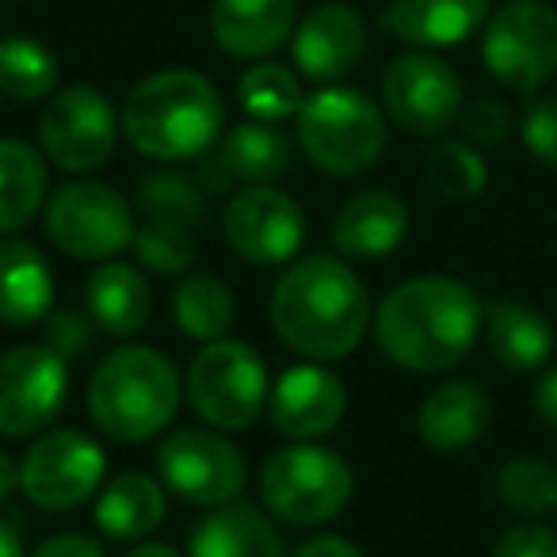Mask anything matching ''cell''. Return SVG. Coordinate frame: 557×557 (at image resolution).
<instances>
[{"label": "cell", "instance_id": "cell-1", "mask_svg": "<svg viewBox=\"0 0 557 557\" xmlns=\"http://www.w3.org/2000/svg\"><path fill=\"white\" fill-rule=\"evenodd\" d=\"M485 329V310L466 283L450 275L405 278L382 298L374 336L386 359L417 374L458 367Z\"/></svg>", "mask_w": 557, "mask_h": 557}, {"label": "cell", "instance_id": "cell-2", "mask_svg": "<svg viewBox=\"0 0 557 557\" xmlns=\"http://www.w3.org/2000/svg\"><path fill=\"white\" fill-rule=\"evenodd\" d=\"M271 325L290 351L329 363L359 348L371 325V298L341 256H306L271 290Z\"/></svg>", "mask_w": 557, "mask_h": 557}, {"label": "cell", "instance_id": "cell-3", "mask_svg": "<svg viewBox=\"0 0 557 557\" xmlns=\"http://www.w3.org/2000/svg\"><path fill=\"white\" fill-rule=\"evenodd\" d=\"M225 108L218 88L195 70H164L131 88L123 134L141 157L191 161L218 141Z\"/></svg>", "mask_w": 557, "mask_h": 557}, {"label": "cell", "instance_id": "cell-4", "mask_svg": "<svg viewBox=\"0 0 557 557\" xmlns=\"http://www.w3.org/2000/svg\"><path fill=\"white\" fill-rule=\"evenodd\" d=\"M180 409V374L169 356L146 344L115 348L88 382V417L108 440L146 443Z\"/></svg>", "mask_w": 557, "mask_h": 557}, {"label": "cell", "instance_id": "cell-5", "mask_svg": "<svg viewBox=\"0 0 557 557\" xmlns=\"http://www.w3.org/2000/svg\"><path fill=\"white\" fill-rule=\"evenodd\" d=\"M295 119L302 153L325 176H363L386 149V115L359 88H318Z\"/></svg>", "mask_w": 557, "mask_h": 557}, {"label": "cell", "instance_id": "cell-6", "mask_svg": "<svg viewBox=\"0 0 557 557\" xmlns=\"http://www.w3.org/2000/svg\"><path fill=\"white\" fill-rule=\"evenodd\" d=\"M356 493L351 466L336 450L295 443L263 462L260 500L275 519L290 527H321L348 508Z\"/></svg>", "mask_w": 557, "mask_h": 557}, {"label": "cell", "instance_id": "cell-7", "mask_svg": "<svg viewBox=\"0 0 557 557\" xmlns=\"http://www.w3.org/2000/svg\"><path fill=\"white\" fill-rule=\"evenodd\" d=\"M268 367L245 341H214L187 367V397L202 424L240 432L268 409Z\"/></svg>", "mask_w": 557, "mask_h": 557}, {"label": "cell", "instance_id": "cell-8", "mask_svg": "<svg viewBox=\"0 0 557 557\" xmlns=\"http://www.w3.org/2000/svg\"><path fill=\"white\" fill-rule=\"evenodd\" d=\"M202 222H207L202 187L176 172H153L138 184L134 252L157 275H180L191 268Z\"/></svg>", "mask_w": 557, "mask_h": 557}, {"label": "cell", "instance_id": "cell-9", "mask_svg": "<svg viewBox=\"0 0 557 557\" xmlns=\"http://www.w3.org/2000/svg\"><path fill=\"white\" fill-rule=\"evenodd\" d=\"M42 230L73 260H111L134 245V210L115 187L100 180H73L58 187L42 210Z\"/></svg>", "mask_w": 557, "mask_h": 557}, {"label": "cell", "instance_id": "cell-10", "mask_svg": "<svg viewBox=\"0 0 557 557\" xmlns=\"http://www.w3.org/2000/svg\"><path fill=\"white\" fill-rule=\"evenodd\" d=\"M485 70L511 92H539L557 73V12L542 0H516L485 27Z\"/></svg>", "mask_w": 557, "mask_h": 557}, {"label": "cell", "instance_id": "cell-11", "mask_svg": "<svg viewBox=\"0 0 557 557\" xmlns=\"http://www.w3.org/2000/svg\"><path fill=\"white\" fill-rule=\"evenodd\" d=\"M108 478V455L77 428H54L27 447L20 462V488L42 511H73L92 500Z\"/></svg>", "mask_w": 557, "mask_h": 557}, {"label": "cell", "instance_id": "cell-12", "mask_svg": "<svg viewBox=\"0 0 557 557\" xmlns=\"http://www.w3.org/2000/svg\"><path fill=\"white\" fill-rule=\"evenodd\" d=\"M164 488L195 508H222L245 488V458L210 428H180L157 450Z\"/></svg>", "mask_w": 557, "mask_h": 557}, {"label": "cell", "instance_id": "cell-13", "mask_svg": "<svg viewBox=\"0 0 557 557\" xmlns=\"http://www.w3.org/2000/svg\"><path fill=\"white\" fill-rule=\"evenodd\" d=\"M39 138L50 164L62 172H96L119 141V119L100 88L73 85L50 96L39 119Z\"/></svg>", "mask_w": 557, "mask_h": 557}, {"label": "cell", "instance_id": "cell-14", "mask_svg": "<svg viewBox=\"0 0 557 557\" xmlns=\"http://www.w3.org/2000/svg\"><path fill=\"white\" fill-rule=\"evenodd\" d=\"M382 103L401 131L440 138L462 115V81L435 54H401L382 73Z\"/></svg>", "mask_w": 557, "mask_h": 557}, {"label": "cell", "instance_id": "cell-15", "mask_svg": "<svg viewBox=\"0 0 557 557\" xmlns=\"http://www.w3.org/2000/svg\"><path fill=\"white\" fill-rule=\"evenodd\" d=\"M70 389V363L47 344H24L0 356V435L24 440L58 420Z\"/></svg>", "mask_w": 557, "mask_h": 557}, {"label": "cell", "instance_id": "cell-16", "mask_svg": "<svg viewBox=\"0 0 557 557\" xmlns=\"http://www.w3.org/2000/svg\"><path fill=\"white\" fill-rule=\"evenodd\" d=\"M230 248L256 268H278L298 256L306 240V214L287 191L275 184H252L233 195L222 214Z\"/></svg>", "mask_w": 557, "mask_h": 557}, {"label": "cell", "instance_id": "cell-17", "mask_svg": "<svg viewBox=\"0 0 557 557\" xmlns=\"http://www.w3.org/2000/svg\"><path fill=\"white\" fill-rule=\"evenodd\" d=\"M348 409V389L333 371L318 363L290 367L275 379L268 394V412L278 435L287 440H321V435L336 432Z\"/></svg>", "mask_w": 557, "mask_h": 557}, {"label": "cell", "instance_id": "cell-18", "mask_svg": "<svg viewBox=\"0 0 557 557\" xmlns=\"http://www.w3.org/2000/svg\"><path fill=\"white\" fill-rule=\"evenodd\" d=\"M367 50V24L351 4H321L313 9L302 24L295 27V42L290 54L302 77L318 81V85H333V81L348 77Z\"/></svg>", "mask_w": 557, "mask_h": 557}, {"label": "cell", "instance_id": "cell-19", "mask_svg": "<svg viewBox=\"0 0 557 557\" xmlns=\"http://www.w3.org/2000/svg\"><path fill=\"white\" fill-rule=\"evenodd\" d=\"M295 0H214L210 35L230 58H268L295 35Z\"/></svg>", "mask_w": 557, "mask_h": 557}, {"label": "cell", "instance_id": "cell-20", "mask_svg": "<svg viewBox=\"0 0 557 557\" xmlns=\"http://www.w3.org/2000/svg\"><path fill=\"white\" fill-rule=\"evenodd\" d=\"M409 233V207L389 191H363L341 207L333 222V245L351 260H382Z\"/></svg>", "mask_w": 557, "mask_h": 557}, {"label": "cell", "instance_id": "cell-21", "mask_svg": "<svg viewBox=\"0 0 557 557\" xmlns=\"http://www.w3.org/2000/svg\"><path fill=\"white\" fill-rule=\"evenodd\" d=\"M493 420V401L478 382H443L420 401L417 432L432 450H462L481 440Z\"/></svg>", "mask_w": 557, "mask_h": 557}, {"label": "cell", "instance_id": "cell-22", "mask_svg": "<svg viewBox=\"0 0 557 557\" xmlns=\"http://www.w3.org/2000/svg\"><path fill=\"white\" fill-rule=\"evenodd\" d=\"M488 16V0H389L382 27L412 47H455Z\"/></svg>", "mask_w": 557, "mask_h": 557}, {"label": "cell", "instance_id": "cell-23", "mask_svg": "<svg viewBox=\"0 0 557 557\" xmlns=\"http://www.w3.org/2000/svg\"><path fill=\"white\" fill-rule=\"evenodd\" d=\"M54 310V275L27 240H0V321L27 329Z\"/></svg>", "mask_w": 557, "mask_h": 557}, {"label": "cell", "instance_id": "cell-24", "mask_svg": "<svg viewBox=\"0 0 557 557\" xmlns=\"http://www.w3.org/2000/svg\"><path fill=\"white\" fill-rule=\"evenodd\" d=\"M85 306L103 333L134 336L146 329L153 295L138 268L123 260H103L85 283Z\"/></svg>", "mask_w": 557, "mask_h": 557}, {"label": "cell", "instance_id": "cell-25", "mask_svg": "<svg viewBox=\"0 0 557 557\" xmlns=\"http://www.w3.org/2000/svg\"><path fill=\"white\" fill-rule=\"evenodd\" d=\"M191 557H287V549L260 508L222 504L191 531Z\"/></svg>", "mask_w": 557, "mask_h": 557}, {"label": "cell", "instance_id": "cell-26", "mask_svg": "<svg viewBox=\"0 0 557 557\" xmlns=\"http://www.w3.org/2000/svg\"><path fill=\"white\" fill-rule=\"evenodd\" d=\"M485 341L500 367L531 374L554 351V329L539 310L523 302H493L485 310Z\"/></svg>", "mask_w": 557, "mask_h": 557}, {"label": "cell", "instance_id": "cell-27", "mask_svg": "<svg viewBox=\"0 0 557 557\" xmlns=\"http://www.w3.org/2000/svg\"><path fill=\"white\" fill-rule=\"evenodd\" d=\"M164 488L149 473H119L96 500V527L115 542H141L164 523Z\"/></svg>", "mask_w": 557, "mask_h": 557}, {"label": "cell", "instance_id": "cell-28", "mask_svg": "<svg viewBox=\"0 0 557 557\" xmlns=\"http://www.w3.org/2000/svg\"><path fill=\"white\" fill-rule=\"evenodd\" d=\"M47 161L20 138H0V233H16L47 202Z\"/></svg>", "mask_w": 557, "mask_h": 557}, {"label": "cell", "instance_id": "cell-29", "mask_svg": "<svg viewBox=\"0 0 557 557\" xmlns=\"http://www.w3.org/2000/svg\"><path fill=\"white\" fill-rule=\"evenodd\" d=\"M233 295L218 275H187L176 290H172V321L184 336L199 344L225 341L233 329Z\"/></svg>", "mask_w": 557, "mask_h": 557}, {"label": "cell", "instance_id": "cell-30", "mask_svg": "<svg viewBox=\"0 0 557 557\" xmlns=\"http://www.w3.org/2000/svg\"><path fill=\"white\" fill-rule=\"evenodd\" d=\"M222 161L233 180L248 184H275L278 176L290 172V141L271 123H240L225 134Z\"/></svg>", "mask_w": 557, "mask_h": 557}, {"label": "cell", "instance_id": "cell-31", "mask_svg": "<svg viewBox=\"0 0 557 557\" xmlns=\"http://www.w3.org/2000/svg\"><path fill=\"white\" fill-rule=\"evenodd\" d=\"M58 88V58L39 39H4L0 42V92L9 100L35 103L54 96Z\"/></svg>", "mask_w": 557, "mask_h": 557}, {"label": "cell", "instance_id": "cell-32", "mask_svg": "<svg viewBox=\"0 0 557 557\" xmlns=\"http://www.w3.org/2000/svg\"><path fill=\"white\" fill-rule=\"evenodd\" d=\"M237 100L252 123H283L302 111V85L278 62H260L237 81Z\"/></svg>", "mask_w": 557, "mask_h": 557}, {"label": "cell", "instance_id": "cell-33", "mask_svg": "<svg viewBox=\"0 0 557 557\" xmlns=\"http://www.w3.org/2000/svg\"><path fill=\"white\" fill-rule=\"evenodd\" d=\"M496 493L519 516H546L557 508V470L534 455L508 458L496 473Z\"/></svg>", "mask_w": 557, "mask_h": 557}, {"label": "cell", "instance_id": "cell-34", "mask_svg": "<svg viewBox=\"0 0 557 557\" xmlns=\"http://www.w3.org/2000/svg\"><path fill=\"white\" fill-rule=\"evenodd\" d=\"M424 176L432 184V191H440L443 199H455V202L478 199L488 187V169L470 141H440L428 153Z\"/></svg>", "mask_w": 557, "mask_h": 557}, {"label": "cell", "instance_id": "cell-35", "mask_svg": "<svg viewBox=\"0 0 557 557\" xmlns=\"http://www.w3.org/2000/svg\"><path fill=\"white\" fill-rule=\"evenodd\" d=\"M100 333L103 329L96 325L88 310H50L47 321H42V344L50 351H58L65 363L70 359H85L96 348V336Z\"/></svg>", "mask_w": 557, "mask_h": 557}, {"label": "cell", "instance_id": "cell-36", "mask_svg": "<svg viewBox=\"0 0 557 557\" xmlns=\"http://www.w3.org/2000/svg\"><path fill=\"white\" fill-rule=\"evenodd\" d=\"M519 138H523L527 153L557 169V96L527 103L523 119H519Z\"/></svg>", "mask_w": 557, "mask_h": 557}, {"label": "cell", "instance_id": "cell-37", "mask_svg": "<svg viewBox=\"0 0 557 557\" xmlns=\"http://www.w3.org/2000/svg\"><path fill=\"white\" fill-rule=\"evenodd\" d=\"M458 123H462L466 138L478 141V146H500V141L511 134V126H516V119H511V111L504 108L500 100L481 96V100H473L470 108H462Z\"/></svg>", "mask_w": 557, "mask_h": 557}, {"label": "cell", "instance_id": "cell-38", "mask_svg": "<svg viewBox=\"0 0 557 557\" xmlns=\"http://www.w3.org/2000/svg\"><path fill=\"white\" fill-rule=\"evenodd\" d=\"M493 557H557V534L542 523H516L500 534Z\"/></svg>", "mask_w": 557, "mask_h": 557}, {"label": "cell", "instance_id": "cell-39", "mask_svg": "<svg viewBox=\"0 0 557 557\" xmlns=\"http://www.w3.org/2000/svg\"><path fill=\"white\" fill-rule=\"evenodd\" d=\"M32 557H103V549L100 542L85 539V534H54Z\"/></svg>", "mask_w": 557, "mask_h": 557}, {"label": "cell", "instance_id": "cell-40", "mask_svg": "<svg viewBox=\"0 0 557 557\" xmlns=\"http://www.w3.org/2000/svg\"><path fill=\"white\" fill-rule=\"evenodd\" d=\"M295 557H363V549L356 542L341 539V534H318L306 546H298Z\"/></svg>", "mask_w": 557, "mask_h": 557}, {"label": "cell", "instance_id": "cell-41", "mask_svg": "<svg viewBox=\"0 0 557 557\" xmlns=\"http://www.w3.org/2000/svg\"><path fill=\"white\" fill-rule=\"evenodd\" d=\"M534 409L546 424L557 428V367H549L539 382H534Z\"/></svg>", "mask_w": 557, "mask_h": 557}, {"label": "cell", "instance_id": "cell-42", "mask_svg": "<svg viewBox=\"0 0 557 557\" xmlns=\"http://www.w3.org/2000/svg\"><path fill=\"white\" fill-rule=\"evenodd\" d=\"M16 485H20V466L12 462L4 450H0V504L9 500L12 493H16Z\"/></svg>", "mask_w": 557, "mask_h": 557}, {"label": "cell", "instance_id": "cell-43", "mask_svg": "<svg viewBox=\"0 0 557 557\" xmlns=\"http://www.w3.org/2000/svg\"><path fill=\"white\" fill-rule=\"evenodd\" d=\"M0 557H24V542L9 523H0Z\"/></svg>", "mask_w": 557, "mask_h": 557}, {"label": "cell", "instance_id": "cell-44", "mask_svg": "<svg viewBox=\"0 0 557 557\" xmlns=\"http://www.w3.org/2000/svg\"><path fill=\"white\" fill-rule=\"evenodd\" d=\"M126 557H180L172 546H164V542H141L138 549H131Z\"/></svg>", "mask_w": 557, "mask_h": 557}]
</instances>
